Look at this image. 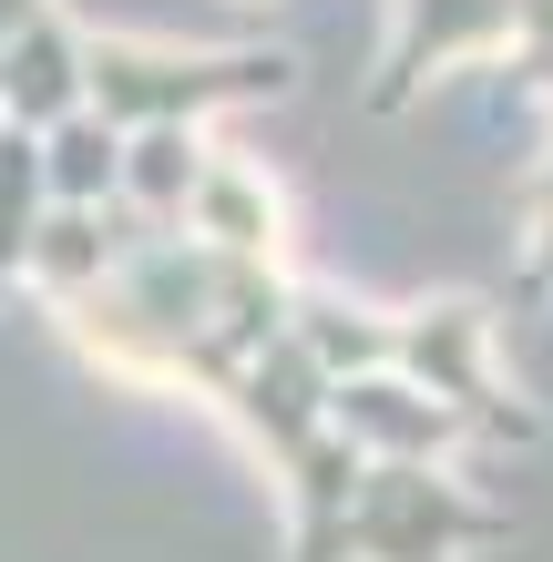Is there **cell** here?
I'll use <instances>...</instances> for the list:
<instances>
[{
    "label": "cell",
    "instance_id": "9",
    "mask_svg": "<svg viewBox=\"0 0 553 562\" xmlns=\"http://www.w3.org/2000/svg\"><path fill=\"white\" fill-rule=\"evenodd\" d=\"M42 194L52 205H113L123 194V134L103 113H62L42 134Z\"/></svg>",
    "mask_w": 553,
    "mask_h": 562
},
{
    "label": "cell",
    "instance_id": "3",
    "mask_svg": "<svg viewBox=\"0 0 553 562\" xmlns=\"http://www.w3.org/2000/svg\"><path fill=\"white\" fill-rule=\"evenodd\" d=\"M389 369H400L410 389H431V400L462 429H482V440H533V409H512L493 389V317H482L472 296L389 317Z\"/></svg>",
    "mask_w": 553,
    "mask_h": 562
},
{
    "label": "cell",
    "instance_id": "7",
    "mask_svg": "<svg viewBox=\"0 0 553 562\" xmlns=\"http://www.w3.org/2000/svg\"><path fill=\"white\" fill-rule=\"evenodd\" d=\"M287 338H298L308 358H318V379H369V369H389V317L379 307H349V296H329V286H298V307H287Z\"/></svg>",
    "mask_w": 553,
    "mask_h": 562
},
{
    "label": "cell",
    "instance_id": "1",
    "mask_svg": "<svg viewBox=\"0 0 553 562\" xmlns=\"http://www.w3.org/2000/svg\"><path fill=\"white\" fill-rule=\"evenodd\" d=\"M298 82V61L277 42L246 52H165V42H113V31H82V113H103L113 134H144V123H206L225 103H277Z\"/></svg>",
    "mask_w": 553,
    "mask_h": 562
},
{
    "label": "cell",
    "instance_id": "5",
    "mask_svg": "<svg viewBox=\"0 0 553 562\" xmlns=\"http://www.w3.org/2000/svg\"><path fill=\"white\" fill-rule=\"evenodd\" d=\"M62 113H82V31L62 21L52 0H31L21 31L0 42V123L52 134Z\"/></svg>",
    "mask_w": 553,
    "mask_h": 562
},
{
    "label": "cell",
    "instance_id": "2",
    "mask_svg": "<svg viewBox=\"0 0 553 562\" xmlns=\"http://www.w3.org/2000/svg\"><path fill=\"white\" fill-rule=\"evenodd\" d=\"M502 542V512L441 481L431 460H369L360 502H349V562H462Z\"/></svg>",
    "mask_w": 553,
    "mask_h": 562
},
{
    "label": "cell",
    "instance_id": "11",
    "mask_svg": "<svg viewBox=\"0 0 553 562\" xmlns=\"http://www.w3.org/2000/svg\"><path fill=\"white\" fill-rule=\"evenodd\" d=\"M21 11H31V0H0V42H11V31H21Z\"/></svg>",
    "mask_w": 553,
    "mask_h": 562
},
{
    "label": "cell",
    "instance_id": "6",
    "mask_svg": "<svg viewBox=\"0 0 553 562\" xmlns=\"http://www.w3.org/2000/svg\"><path fill=\"white\" fill-rule=\"evenodd\" d=\"M185 236L236 256V267H277V236H287L277 184L256 175V164H236V154H206V175H195V194H185Z\"/></svg>",
    "mask_w": 553,
    "mask_h": 562
},
{
    "label": "cell",
    "instance_id": "10",
    "mask_svg": "<svg viewBox=\"0 0 553 562\" xmlns=\"http://www.w3.org/2000/svg\"><path fill=\"white\" fill-rule=\"evenodd\" d=\"M52 194H42V134L0 123V296L31 277V236H42Z\"/></svg>",
    "mask_w": 553,
    "mask_h": 562
},
{
    "label": "cell",
    "instance_id": "4",
    "mask_svg": "<svg viewBox=\"0 0 553 562\" xmlns=\"http://www.w3.org/2000/svg\"><path fill=\"white\" fill-rule=\"evenodd\" d=\"M329 429L360 460H441L462 440V419H451L431 389H410L400 369H369V379H339L329 389Z\"/></svg>",
    "mask_w": 553,
    "mask_h": 562
},
{
    "label": "cell",
    "instance_id": "8",
    "mask_svg": "<svg viewBox=\"0 0 553 562\" xmlns=\"http://www.w3.org/2000/svg\"><path fill=\"white\" fill-rule=\"evenodd\" d=\"M206 134L195 123H144V134H123V205L144 225H185V194L206 175Z\"/></svg>",
    "mask_w": 553,
    "mask_h": 562
}]
</instances>
